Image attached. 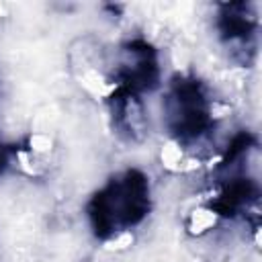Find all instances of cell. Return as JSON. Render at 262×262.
Listing matches in <instances>:
<instances>
[{
  "label": "cell",
  "mask_w": 262,
  "mask_h": 262,
  "mask_svg": "<svg viewBox=\"0 0 262 262\" xmlns=\"http://www.w3.org/2000/svg\"><path fill=\"white\" fill-rule=\"evenodd\" d=\"M10 156H12V147L0 143V174L8 168V164H10Z\"/></svg>",
  "instance_id": "1"
}]
</instances>
